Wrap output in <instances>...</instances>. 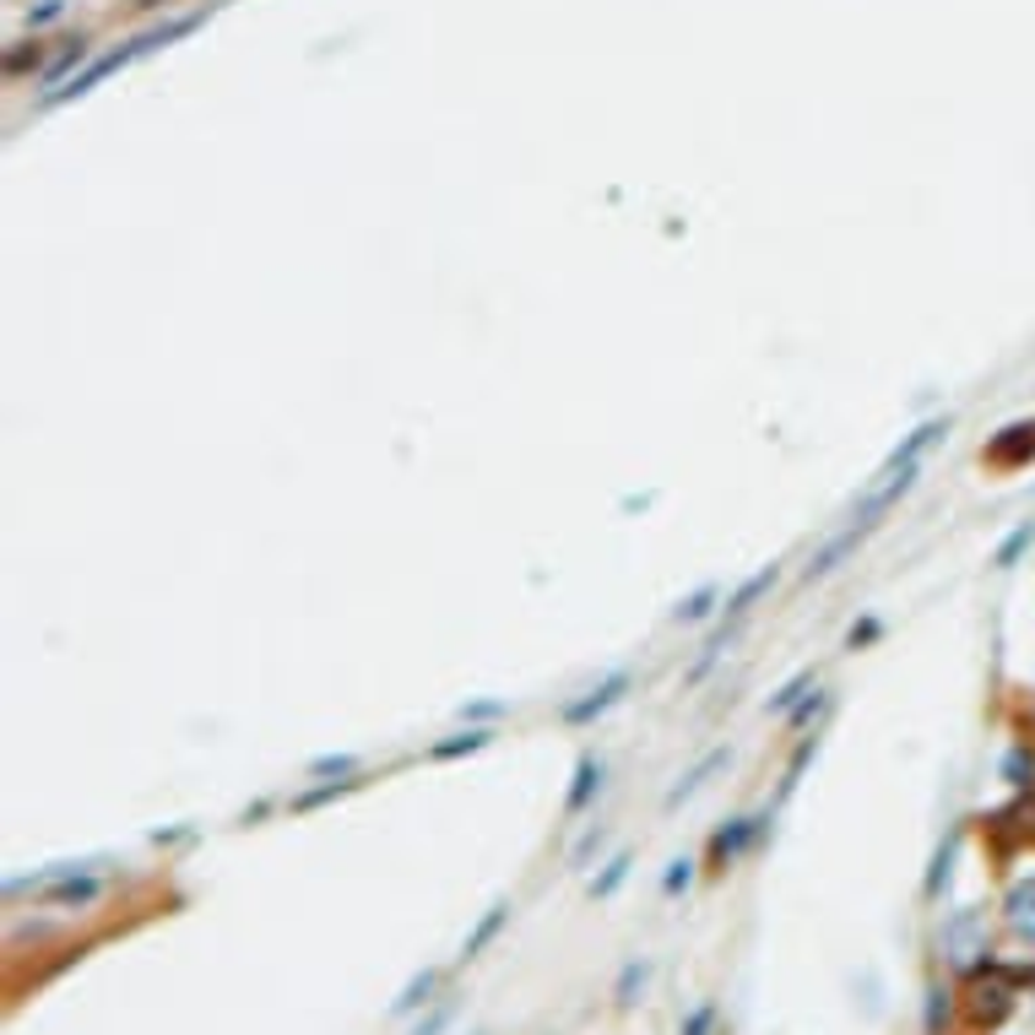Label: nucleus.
Listing matches in <instances>:
<instances>
[{"mask_svg": "<svg viewBox=\"0 0 1035 1035\" xmlns=\"http://www.w3.org/2000/svg\"><path fill=\"white\" fill-rule=\"evenodd\" d=\"M190 27H195V16H179V22H168L163 33H147V38H131L126 49H115V55H104V60H93V66H87L82 76H71V82H66L60 93H49V104H60V98H82V93H93V87H98L104 76H115V71H120V66H131L136 55H147V49H157V44H168V38H179V33H190Z\"/></svg>", "mask_w": 1035, "mask_h": 1035, "instance_id": "obj_1", "label": "nucleus"}, {"mask_svg": "<svg viewBox=\"0 0 1035 1035\" xmlns=\"http://www.w3.org/2000/svg\"><path fill=\"white\" fill-rule=\"evenodd\" d=\"M943 938H949V949H954V960H960V965H971V960H982V954H987V921H982L976 911L954 916Z\"/></svg>", "mask_w": 1035, "mask_h": 1035, "instance_id": "obj_2", "label": "nucleus"}, {"mask_svg": "<svg viewBox=\"0 0 1035 1035\" xmlns=\"http://www.w3.org/2000/svg\"><path fill=\"white\" fill-rule=\"evenodd\" d=\"M623 689H629V678H623V673H612V678L596 689L592 700H581V705H570V711H564V722H575V727H581V722H592V716H602L607 705H618V700H623Z\"/></svg>", "mask_w": 1035, "mask_h": 1035, "instance_id": "obj_3", "label": "nucleus"}, {"mask_svg": "<svg viewBox=\"0 0 1035 1035\" xmlns=\"http://www.w3.org/2000/svg\"><path fill=\"white\" fill-rule=\"evenodd\" d=\"M716 764H727V748H711V753H705V759H700V764H694V770H689V775H683V781L673 786V797H667V808H678L683 797H694V792L705 786V775H711Z\"/></svg>", "mask_w": 1035, "mask_h": 1035, "instance_id": "obj_4", "label": "nucleus"}, {"mask_svg": "<svg viewBox=\"0 0 1035 1035\" xmlns=\"http://www.w3.org/2000/svg\"><path fill=\"white\" fill-rule=\"evenodd\" d=\"M1009 435H1014V440L992 444V461H998V466H1014V461L1035 455V424H1020V429H1009Z\"/></svg>", "mask_w": 1035, "mask_h": 1035, "instance_id": "obj_5", "label": "nucleus"}, {"mask_svg": "<svg viewBox=\"0 0 1035 1035\" xmlns=\"http://www.w3.org/2000/svg\"><path fill=\"white\" fill-rule=\"evenodd\" d=\"M435 982H440L435 971H424V976H413V982H407V992L396 998V1014H413L418 1003H429V992H435Z\"/></svg>", "mask_w": 1035, "mask_h": 1035, "instance_id": "obj_6", "label": "nucleus"}, {"mask_svg": "<svg viewBox=\"0 0 1035 1035\" xmlns=\"http://www.w3.org/2000/svg\"><path fill=\"white\" fill-rule=\"evenodd\" d=\"M596 781H602V764H596V759H581V770H575V792H570V813L586 808V797H592Z\"/></svg>", "mask_w": 1035, "mask_h": 1035, "instance_id": "obj_7", "label": "nucleus"}, {"mask_svg": "<svg viewBox=\"0 0 1035 1035\" xmlns=\"http://www.w3.org/2000/svg\"><path fill=\"white\" fill-rule=\"evenodd\" d=\"M770 586H775V564H770V570H759V575H753V581H748V586H742V592L733 596V607H727V612H733V618H742V612L753 607V596H759V592H770Z\"/></svg>", "mask_w": 1035, "mask_h": 1035, "instance_id": "obj_8", "label": "nucleus"}, {"mask_svg": "<svg viewBox=\"0 0 1035 1035\" xmlns=\"http://www.w3.org/2000/svg\"><path fill=\"white\" fill-rule=\"evenodd\" d=\"M504 916H510V905H493V911L483 916V927H477V932L466 938V949H461V960H472V954H477V949H483V943H488V938L499 932V921H504Z\"/></svg>", "mask_w": 1035, "mask_h": 1035, "instance_id": "obj_9", "label": "nucleus"}, {"mask_svg": "<svg viewBox=\"0 0 1035 1035\" xmlns=\"http://www.w3.org/2000/svg\"><path fill=\"white\" fill-rule=\"evenodd\" d=\"M808 689H813V673H802V678H792V683H786L781 694H770V711H792V705H797V700H802Z\"/></svg>", "mask_w": 1035, "mask_h": 1035, "instance_id": "obj_10", "label": "nucleus"}, {"mask_svg": "<svg viewBox=\"0 0 1035 1035\" xmlns=\"http://www.w3.org/2000/svg\"><path fill=\"white\" fill-rule=\"evenodd\" d=\"M493 738V733H461V738H450L435 748V759H455V753H472V748H483V742Z\"/></svg>", "mask_w": 1035, "mask_h": 1035, "instance_id": "obj_11", "label": "nucleus"}, {"mask_svg": "<svg viewBox=\"0 0 1035 1035\" xmlns=\"http://www.w3.org/2000/svg\"><path fill=\"white\" fill-rule=\"evenodd\" d=\"M748 835H753V819H742L733 835H716V857H738L742 846H748Z\"/></svg>", "mask_w": 1035, "mask_h": 1035, "instance_id": "obj_12", "label": "nucleus"}, {"mask_svg": "<svg viewBox=\"0 0 1035 1035\" xmlns=\"http://www.w3.org/2000/svg\"><path fill=\"white\" fill-rule=\"evenodd\" d=\"M623 873H629V857H612V862H607V873L596 879V894H612V889L623 884Z\"/></svg>", "mask_w": 1035, "mask_h": 1035, "instance_id": "obj_13", "label": "nucleus"}, {"mask_svg": "<svg viewBox=\"0 0 1035 1035\" xmlns=\"http://www.w3.org/2000/svg\"><path fill=\"white\" fill-rule=\"evenodd\" d=\"M645 971H651V965H629V971H623V982H618V1003H634V987H645Z\"/></svg>", "mask_w": 1035, "mask_h": 1035, "instance_id": "obj_14", "label": "nucleus"}, {"mask_svg": "<svg viewBox=\"0 0 1035 1035\" xmlns=\"http://www.w3.org/2000/svg\"><path fill=\"white\" fill-rule=\"evenodd\" d=\"M711 596H716V592H700V596H689V602L678 607V618H683V623H694V618H705V612H711Z\"/></svg>", "mask_w": 1035, "mask_h": 1035, "instance_id": "obj_15", "label": "nucleus"}, {"mask_svg": "<svg viewBox=\"0 0 1035 1035\" xmlns=\"http://www.w3.org/2000/svg\"><path fill=\"white\" fill-rule=\"evenodd\" d=\"M93 894H98V884H66L55 894V905H82V900H93Z\"/></svg>", "mask_w": 1035, "mask_h": 1035, "instance_id": "obj_16", "label": "nucleus"}, {"mask_svg": "<svg viewBox=\"0 0 1035 1035\" xmlns=\"http://www.w3.org/2000/svg\"><path fill=\"white\" fill-rule=\"evenodd\" d=\"M358 759H314V775H347Z\"/></svg>", "mask_w": 1035, "mask_h": 1035, "instance_id": "obj_17", "label": "nucleus"}, {"mask_svg": "<svg viewBox=\"0 0 1035 1035\" xmlns=\"http://www.w3.org/2000/svg\"><path fill=\"white\" fill-rule=\"evenodd\" d=\"M602 841H607V830H592V835L581 841V852H575V868H586V857H592V852L602 846Z\"/></svg>", "mask_w": 1035, "mask_h": 1035, "instance_id": "obj_18", "label": "nucleus"}, {"mask_svg": "<svg viewBox=\"0 0 1035 1035\" xmlns=\"http://www.w3.org/2000/svg\"><path fill=\"white\" fill-rule=\"evenodd\" d=\"M711 1020H716V1014H711V1009H700V1014L689 1020V1031H683V1035H705V1031H711Z\"/></svg>", "mask_w": 1035, "mask_h": 1035, "instance_id": "obj_19", "label": "nucleus"}, {"mask_svg": "<svg viewBox=\"0 0 1035 1035\" xmlns=\"http://www.w3.org/2000/svg\"><path fill=\"white\" fill-rule=\"evenodd\" d=\"M689 884V862H673V873H667V889H683Z\"/></svg>", "mask_w": 1035, "mask_h": 1035, "instance_id": "obj_20", "label": "nucleus"}, {"mask_svg": "<svg viewBox=\"0 0 1035 1035\" xmlns=\"http://www.w3.org/2000/svg\"><path fill=\"white\" fill-rule=\"evenodd\" d=\"M444 1020H450V1009H440L435 1020H424V1025H418V1035H440V1025H444Z\"/></svg>", "mask_w": 1035, "mask_h": 1035, "instance_id": "obj_21", "label": "nucleus"}]
</instances>
